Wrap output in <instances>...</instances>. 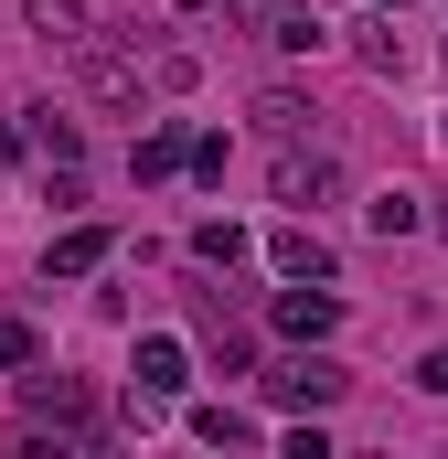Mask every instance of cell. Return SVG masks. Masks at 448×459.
Segmentation results:
<instances>
[{
  "instance_id": "16",
  "label": "cell",
  "mask_w": 448,
  "mask_h": 459,
  "mask_svg": "<svg viewBox=\"0 0 448 459\" xmlns=\"http://www.w3.org/2000/svg\"><path fill=\"white\" fill-rule=\"evenodd\" d=\"M193 428H203V438H214V449H235V438H256V428H246V417H235V406H203V417H193Z\"/></svg>"
},
{
  "instance_id": "2",
  "label": "cell",
  "mask_w": 448,
  "mask_h": 459,
  "mask_svg": "<svg viewBox=\"0 0 448 459\" xmlns=\"http://www.w3.org/2000/svg\"><path fill=\"white\" fill-rule=\"evenodd\" d=\"M22 417H32V428H75V438H97V395H86L75 374H22Z\"/></svg>"
},
{
  "instance_id": "10",
  "label": "cell",
  "mask_w": 448,
  "mask_h": 459,
  "mask_svg": "<svg viewBox=\"0 0 448 459\" xmlns=\"http://www.w3.org/2000/svg\"><path fill=\"white\" fill-rule=\"evenodd\" d=\"M278 267H289V278H332V246H321L310 225H289L278 235Z\"/></svg>"
},
{
  "instance_id": "5",
  "label": "cell",
  "mask_w": 448,
  "mask_h": 459,
  "mask_svg": "<svg viewBox=\"0 0 448 459\" xmlns=\"http://www.w3.org/2000/svg\"><path fill=\"white\" fill-rule=\"evenodd\" d=\"M332 321H341V299H332V289H321V278L278 299V332H289V342H332Z\"/></svg>"
},
{
  "instance_id": "14",
  "label": "cell",
  "mask_w": 448,
  "mask_h": 459,
  "mask_svg": "<svg viewBox=\"0 0 448 459\" xmlns=\"http://www.w3.org/2000/svg\"><path fill=\"white\" fill-rule=\"evenodd\" d=\"M32 150H54V160H75V128H65L54 108H32Z\"/></svg>"
},
{
  "instance_id": "8",
  "label": "cell",
  "mask_w": 448,
  "mask_h": 459,
  "mask_svg": "<svg viewBox=\"0 0 448 459\" xmlns=\"http://www.w3.org/2000/svg\"><path fill=\"white\" fill-rule=\"evenodd\" d=\"M32 32H43L54 54H75V43H86V0H32Z\"/></svg>"
},
{
  "instance_id": "3",
  "label": "cell",
  "mask_w": 448,
  "mask_h": 459,
  "mask_svg": "<svg viewBox=\"0 0 448 459\" xmlns=\"http://www.w3.org/2000/svg\"><path fill=\"white\" fill-rule=\"evenodd\" d=\"M278 204H299V214L341 204V160H332V150H299V139H278Z\"/></svg>"
},
{
  "instance_id": "7",
  "label": "cell",
  "mask_w": 448,
  "mask_h": 459,
  "mask_svg": "<svg viewBox=\"0 0 448 459\" xmlns=\"http://www.w3.org/2000/svg\"><path fill=\"white\" fill-rule=\"evenodd\" d=\"M363 225H374L384 246H395V235H417V225H427V204H417V193L395 182V193H374V204H363Z\"/></svg>"
},
{
  "instance_id": "15",
  "label": "cell",
  "mask_w": 448,
  "mask_h": 459,
  "mask_svg": "<svg viewBox=\"0 0 448 459\" xmlns=\"http://www.w3.org/2000/svg\"><path fill=\"white\" fill-rule=\"evenodd\" d=\"M0 374H32V332H22L11 310H0Z\"/></svg>"
},
{
  "instance_id": "19",
  "label": "cell",
  "mask_w": 448,
  "mask_h": 459,
  "mask_svg": "<svg viewBox=\"0 0 448 459\" xmlns=\"http://www.w3.org/2000/svg\"><path fill=\"white\" fill-rule=\"evenodd\" d=\"M438 235H448V225H438Z\"/></svg>"
},
{
  "instance_id": "6",
  "label": "cell",
  "mask_w": 448,
  "mask_h": 459,
  "mask_svg": "<svg viewBox=\"0 0 448 459\" xmlns=\"http://www.w3.org/2000/svg\"><path fill=\"white\" fill-rule=\"evenodd\" d=\"M43 267H54V278H97V267H108V225H75Z\"/></svg>"
},
{
  "instance_id": "4",
  "label": "cell",
  "mask_w": 448,
  "mask_h": 459,
  "mask_svg": "<svg viewBox=\"0 0 448 459\" xmlns=\"http://www.w3.org/2000/svg\"><path fill=\"white\" fill-rule=\"evenodd\" d=\"M267 395H278V406H310V417H321V406L341 395V363H332V352H299V363H278V374H267Z\"/></svg>"
},
{
  "instance_id": "9",
  "label": "cell",
  "mask_w": 448,
  "mask_h": 459,
  "mask_svg": "<svg viewBox=\"0 0 448 459\" xmlns=\"http://www.w3.org/2000/svg\"><path fill=\"white\" fill-rule=\"evenodd\" d=\"M182 160H193V139H182V128H150V139H139V182H171Z\"/></svg>"
},
{
  "instance_id": "17",
  "label": "cell",
  "mask_w": 448,
  "mask_h": 459,
  "mask_svg": "<svg viewBox=\"0 0 448 459\" xmlns=\"http://www.w3.org/2000/svg\"><path fill=\"white\" fill-rule=\"evenodd\" d=\"M417 385H427V395H448V342L427 352V363H417Z\"/></svg>"
},
{
  "instance_id": "11",
  "label": "cell",
  "mask_w": 448,
  "mask_h": 459,
  "mask_svg": "<svg viewBox=\"0 0 448 459\" xmlns=\"http://www.w3.org/2000/svg\"><path fill=\"white\" fill-rule=\"evenodd\" d=\"M171 385H182V342L150 332V342H139V395H171Z\"/></svg>"
},
{
  "instance_id": "1",
  "label": "cell",
  "mask_w": 448,
  "mask_h": 459,
  "mask_svg": "<svg viewBox=\"0 0 448 459\" xmlns=\"http://www.w3.org/2000/svg\"><path fill=\"white\" fill-rule=\"evenodd\" d=\"M224 11H235V22H246V32H256L267 54H321V43H332L310 0H224Z\"/></svg>"
},
{
  "instance_id": "12",
  "label": "cell",
  "mask_w": 448,
  "mask_h": 459,
  "mask_svg": "<svg viewBox=\"0 0 448 459\" xmlns=\"http://www.w3.org/2000/svg\"><path fill=\"white\" fill-rule=\"evenodd\" d=\"M256 128H267V139H299V128H310V97L267 86V97H256Z\"/></svg>"
},
{
  "instance_id": "13",
  "label": "cell",
  "mask_w": 448,
  "mask_h": 459,
  "mask_svg": "<svg viewBox=\"0 0 448 459\" xmlns=\"http://www.w3.org/2000/svg\"><path fill=\"white\" fill-rule=\"evenodd\" d=\"M193 256H203V267H235V256H246V225H193Z\"/></svg>"
},
{
  "instance_id": "18",
  "label": "cell",
  "mask_w": 448,
  "mask_h": 459,
  "mask_svg": "<svg viewBox=\"0 0 448 459\" xmlns=\"http://www.w3.org/2000/svg\"><path fill=\"white\" fill-rule=\"evenodd\" d=\"M384 11H406V0H384Z\"/></svg>"
}]
</instances>
